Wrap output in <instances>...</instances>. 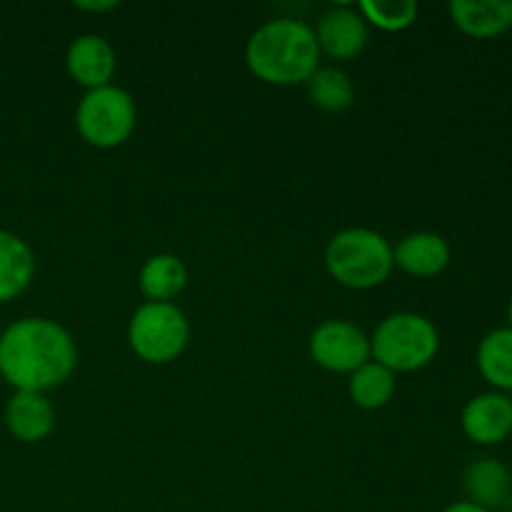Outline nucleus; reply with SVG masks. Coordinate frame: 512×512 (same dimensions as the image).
<instances>
[{"mask_svg": "<svg viewBox=\"0 0 512 512\" xmlns=\"http://www.w3.org/2000/svg\"><path fill=\"white\" fill-rule=\"evenodd\" d=\"M440 333L430 318L420 313H393L380 320L370 335V358L398 373H415L435 360Z\"/></svg>", "mask_w": 512, "mask_h": 512, "instance_id": "obj_4", "label": "nucleus"}, {"mask_svg": "<svg viewBox=\"0 0 512 512\" xmlns=\"http://www.w3.org/2000/svg\"><path fill=\"white\" fill-rule=\"evenodd\" d=\"M80 10H90V13H105V10H113L118 8L115 0H108V3H75Z\"/></svg>", "mask_w": 512, "mask_h": 512, "instance_id": "obj_22", "label": "nucleus"}, {"mask_svg": "<svg viewBox=\"0 0 512 512\" xmlns=\"http://www.w3.org/2000/svg\"><path fill=\"white\" fill-rule=\"evenodd\" d=\"M78 348L50 318L15 320L0 335V375L15 393H48L73 375Z\"/></svg>", "mask_w": 512, "mask_h": 512, "instance_id": "obj_1", "label": "nucleus"}, {"mask_svg": "<svg viewBox=\"0 0 512 512\" xmlns=\"http://www.w3.org/2000/svg\"><path fill=\"white\" fill-rule=\"evenodd\" d=\"M478 370L493 388L512 390V328L490 330L478 345Z\"/></svg>", "mask_w": 512, "mask_h": 512, "instance_id": "obj_18", "label": "nucleus"}, {"mask_svg": "<svg viewBox=\"0 0 512 512\" xmlns=\"http://www.w3.org/2000/svg\"><path fill=\"white\" fill-rule=\"evenodd\" d=\"M325 268L350 290L378 288L395 270L393 245L378 230L345 228L325 245Z\"/></svg>", "mask_w": 512, "mask_h": 512, "instance_id": "obj_3", "label": "nucleus"}, {"mask_svg": "<svg viewBox=\"0 0 512 512\" xmlns=\"http://www.w3.org/2000/svg\"><path fill=\"white\" fill-rule=\"evenodd\" d=\"M310 358L330 373L350 375L370 363V338L343 318L323 320L308 340Z\"/></svg>", "mask_w": 512, "mask_h": 512, "instance_id": "obj_7", "label": "nucleus"}, {"mask_svg": "<svg viewBox=\"0 0 512 512\" xmlns=\"http://www.w3.org/2000/svg\"><path fill=\"white\" fill-rule=\"evenodd\" d=\"M138 285L148 303H173L188 285V268L178 255L158 253L145 260Z\"/></svg>", "mask_w": 512, "mask_h": 512, "instance_id": "obj_14", "label": "nucleus"}, {"mask_svg": "<svg viewBox=\"0 0 512 512\" xmlns=\"http://www.w3.org/2000/svg\"><path fill=\"white\" fill-rule=\"evenodd\" d=\"M395 268L413 278H435L443 273L450 263V245L443 235L418 230L400 240L393 248Z\"/></svg>", "mask_w": 512, "mask_h": 512, "instance_id": "obj_11", "label": "nucleus"}, {"mask_svg": "<svg viewBox=\"0 0 512 512\" xmlns=\"http://www.w3.org/2000/svg\"><path fill=\"white\" fill-rule=\"evenodd\" d=\"M315 30L295 18H278L260 25L245 45L250 73L268 85L308 83L320 68Z\"/></svg>", "mask_w": 512, "mask_h": 512, "instance_id": "obj_2", "label": "nucleus"}, {"mask_svg": "<svg viewBox=\"0 0 512 512\" xmlns=\"http://www.w3.org/2000/svg\"><path fill=\"white\" fill-rule=\"evenodd\" d=\"M448 10L470 38H495L512 28V0H450Z\"/></svg>", "mask_w": 512, "mask_h": 512, "instance_id": "obj_13", "label": "nucleus"}, {"mask_svg": "<svg viewBox=\"0 0 512 512\" xmlns=\"http://www.w3.org/2000/svg\"><path fill=\"white\" fill-rule=\"evenodd\" d=\"M463 488L468 493L470 503H478L483 508H498L508 500L512 478L510 470L500 460L483 458L475 460L463 475Z\"/></svg>", "mask_w": 512, "mask_h": 512, "instance_id": "obj_16", "label": "nucleus"}, {"mask_svg": "<svg viewBox=\"0 0 512 512\" xmlns=\"http://www.w3.org/2000/svg\"><path fill=\"white\" fill-rule=\"evenodd\" d=\"M313 30L320 53H328L335 60L355 58L368 43V23L355 5H335L325 10L318 20V28Z\"/></svg>", "mask_w": 512, "mask_h": 512, "instance_id": "obj_8", "label": "nucleus"}, {"mask_svg": "<svg viewBox=\"0 0 512 512\" xmlns=\"http://www.w3.org/2000/svg\"><path fill=\"white\" fill-rule=\"evenodd\" d=\"M463 430L478 445L503 443L512 433V400L503 393L475 395L463 408Z\"/></svg>", "mask_w": 512, "mask_h": 512, "instance_id": "obj_10", "label": "nucleus"}, {"mask_svg": "<svg viewBox=\"0 0 512 512\" xmlns=\"http://www.w3.org/2000/svg\"><path fill=\"white\" fill-rule=\"evenodd\" d=\"M65 68L80 88L95 90L110 85L115 70H118V58H115L113 45L103 35L85 33L68 45Z\"/></svg>", "mask_w": 512, "mask_h": 512, "instance_id": "obj_9", "label": "nucleus"}, {"mask_svg": "<svg viewBox=\"0 0 512 512\" xmlns=\"http://www.w3.org/2000/svg\"><path fill=\"white\" fill-rule=\"evenodd\" d=\"M5 425L20 443H40L55 428V408L43 393H15L5 408Z\"/></svg>", "mask_w": 512, "mask_h": 512, "instance_id": "obj_12", "label": "nucleus"}, {"mask_svg": "<svg viewBox=\"0 0 512 512\" xmlns=\"http://www.w3.org/2000/svg\"><path fill=\"white\" fill-rule=\"evenodd\" d=\"M188 343L190 323L175 303H143L130 315L128 345L145 363H173Z\"/></svg>", "mask_w": 512, "mask_h": 512, "instance_id": "obj_6", "label": "nucleus"}, {"mask_svg": "<svg viewBox=\"0 0 512 512\" xmlns=\"http://www.w3.org/2000/svg\"><path fill=\"white\" fill-rule=\"evenodd\" d=\"M395 373L388 370L385 365L365 363L363 368H358L355 373H350L348 380V393L358 408L363 410H380L393 400L395 395Z\"/></svg>", "mask_w": 512, "mask_h": 512, "instance_id": "obj_17", "label": "nucleus"}, {"mask_svg": "<svg viewBox=\"0 0 512 512\" xmlns=\"http://www.w3.org/2000/svg\"><path fill=\"white\" fill-rule=\"evenodd\" d=\"M443 512H490V510L483 508V505H478V503H470V500H460V503L448 505Z\"/></svg>", "mask_w": 512, "mask_h": 512, "instance_id": "obj_21", "label": "nucleus"}, {"mask_svg": "<svg viewBox=\"0 0 512 512\" xmlns=\"http://www.w3.org/2000/svg\"><path fill=\"white\" fill-rule=\"evenodd\" d=\"M305 85H308L310 100L325 113L348 110L355 100L353 80L340 68H318Z\"/></svg>", "mask_w": 512, "mask_h": 512, "instance_id": "obj_19", "label": "nucleus"}, {"mask_svg": "<svg viewBox=\"0 0 512 512\" xmlns=\"http://www.w3.org/2000/svg\"><path fill=\"white\" fill-rule=\"evenodd\" d=\"M508 320H510V328H512V298H510V303H508Z\"/></svg>", "mask_w": 512, "mask_h": 512, "instance_id": "obj_23", "label": "nucleus"}, {"mask_svg": "<svg viewBox=\"0 0 512 512\" xmlns=\"http://www.w3.org/2000/svg\"><path fill=\"white\" fill-rule=\"evenodd\" d=\"M358 10L365 23L375 25L385 33H400L415 23L420 5L415 0H363Z\"/></svg>", "mask_w": 512, "mask_h": 512, "instance_id": "obj_20", "label": "nucleus"}, {"mask_svg": "<svg viewBox=\"0 0 512 512\" xmlns=\"http://www.w3.org/2000/svg\"><path fill=\"white\" fill-rule=\"evenodd\" d=\"M135 125H138L135 98L128 90L113 83L85 90L75 108V128H78L80 138L100 150L123 145L133 135Z\"/></svg>", "mask_w": 512, "mask_h": 512, "instance_id": "obj_5", "label": "nucleus"}, {"mask_svg": "<svg viewBox=\"0 0 512 512\" xmlns=\"http://www.w3.org/2000/svg\"><path fill=\"white\" fill-rule=\"evenodd\" d=\"M35 258L30 245L10 230H0V303L18 298L30 285Z\"/></svg>", "mask_w": 512, "mask_h": 512, "instance_id": "obj_15", "label": "nucleus"}]
</instances>
